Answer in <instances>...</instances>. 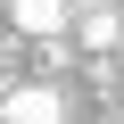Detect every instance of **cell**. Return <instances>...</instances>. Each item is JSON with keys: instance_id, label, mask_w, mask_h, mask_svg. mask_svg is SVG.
<instances>
[{"instance_id": "1", "label": "cell", "mask_w": 124, "mask_h": 124, "mask_svg": "<svg viewBox=\"0 0 124 124\" xmlns=\"http://www.w3.org/2000/svg\"><path fill=\"white\" fill-rule=\"evenodd\" d=\"M0 124H66V91L58 83H17L0 99Z\"/></svg>"}, {"instance_id": "2", "label": "cell", "mask_w": 124, "mask_h": 124, "mask_svg": "<svg viewBox=\"0 0 124 124\" xmlns=\"http://www.w3.org/2000/svg\"><path fill=\"white\" fill-rule=\"evenodd\" d=\"M8 17H17V33H33V41H58L75 25V0H8Z\"/></svg>"}, {"instance_id": "3", "label": "cell", "mask_w": 124, "mask_h": 124, "mask_svg": "<svg viewBox=\"0 0 124 124\" xmlns=\"http://www.w3.org/2000/svg\"><path fill=\"white\" fill-rule=\"evenodd\" d=\"M75 33H83V50H116L124 41V17L116 8H75Z\"/></svg>"}, {"instance_id": "4", "label": "cell", "mask_w": 124, "mask_h": 124, "mask_svg": "<svg viewBox=\"0 0 124 124\" xmlns=\"http://www.w3.org/2000/svg\"><path fill=\"white\" fill-rule=\"evenodd\" d=\"M75 8H116V0H75Z\"/></svg>"}, {"instance_id": "5", "label": "cell", "mask_w": 124, "mask_h": 124, "mask_svg": "<svg viewBox=\"0 0 124 124\" xmlns=\"http://www.w3.org/2000/svg\"><path fill=\"white\" fill-rule=\"evenodd\" d=\"M116 17H124V0H116Z\"/></svg>"}]
</instances>
